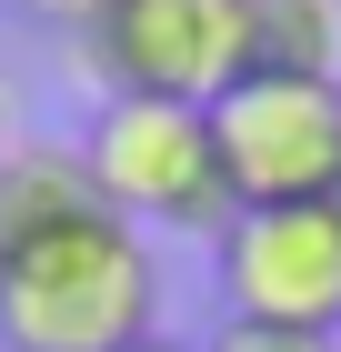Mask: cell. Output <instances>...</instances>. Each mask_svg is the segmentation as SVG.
Listing matches in <instances>:
<instances>
[{"label":"cell","instance_id":"1","mask_svg":"<svg viewBox=\"0 0 341 352\" xmlns=\"http://www.w3.org/2000/svg\"><path fill=\"white\" fill-rule=\"evenodd\" d=\"M161 332V252L121 212L0 242V352H131Z\"/></svg>","mask_w":341,"mask_h":352},{"label":"cell","instance_id":"2","mask_svg":"<svg viewBox=\"0 0 341 352\" xmlns=\"http://www.w3.org/2000/svg\"><path fill=\"white\" fill-rule=\"evenodd\" d=\"M80 162H91L101 201L131 221V232H191V242H221L231 212H241L201 101H101L91 131H80Z\"/></svg>","mask_w":341,"mask_h":352},{"label":"cell","instance_id":"3","mask_svg":"<svg viewBox=\"0 0 341 352\" xmlns=\"http://www.w3.org/2000/svg\"><path fill=\"white\" fill-rule=\"evenodd\" d=\"M251 71V0H101L80 21V81L101 101H221Z\"/></svg>","mask_w":341,"mask_h":352},{"label":"cell","instance_id":"4","mask_svg":"<svg viewBox=\"0 0 341 352\" xmlns=\"http://www.w3.org/2000/svg\"><path fill=\"white\" fill-rule=\"evenodd\" d=\"M211 141L231 171V201H341V81L311 71H241L211 101Z\"/></svg>","mask_w":341,"mask_h":352},{"label":"cell","instance_id":"5","mask_svg":"<svg viewBox=\"0 0 341 352\" xmlns=\"http://www.w3.org/2000/svg\"><path fill=\"white\" fill-rule=\"evenodd\" d=\"M211 282H221L231 322H281V332L341 342V201L231 212V232L211 242Z\"/></svg>","mask_w":341,"mask_h":352},{"label":"cell","instance_id":"6","mask_svg":"<svg viewBox=\"0 0 341 352\" xmlns=\"http://www.w3.org/2000/svg\"><path fill=\"white\" fill-rule=\"evenodd\" d=\"M71 212H110L91 162H80V141H40L21 131L10 141V162H0V242H30V232H51Z\"/></svg>","mask_w":341,"mask_h":352},{"label":"cell","instance_id":"7","mask_svg":"<svg viewBox=\"0 0 341 352\" xmlns=\"http://www.w3.org/2000/svg\"><path fill=\"white\" fill-rule=\"evenodd\" d=\"M251 71L341 81V0H251Z\"/></svg>","mask_w":341,"mask_h":352},{"label":"cell","instance_id":"8","mask_svg":"<svg viewBox=\"0 0 341 352\" xmlns=\"http://www.w3.org/2000/svg\"><path fill=\"white\" fill-rule=\"evenodd\" d=\"M201 352H341L331 332H281V322H221Z\"/></svg>","mask_w":341,"mask_h":352},{"label":"cell","instance_id":"9","mask_svg":"<svg viewBox=\"0 0 341 352\" xmlns=\"http://www.w3.org/2000/svg\"><path fill=\"white\" fill-rule=\"evenodd\" d=\"M21 10H30V21H60V30H80L91 10H101V0H21Z\"/></svg>","mask_w":341,"mask_h":352},{"label":"cell","instance_id":"10","mask_svg":"<svg viewBox=\"0 0 341 352\" xmlns=\"http://www.w3.org/2000/svg\"><path fill=\"white\" fill-rule=\"evenodd\" d=\"M10 141H21V101H10V71H0V162H10Z\"/></svg>","mask_w":341,"mask_h":352},{"label":"cell","instance_id":"11","mask_svg":"<svg viewBox=\"0 0 341 352\" xmlns=\"http://www.w3.org/2000/svg\"><path fill=\"white\" fill-rule=\"evenodd\" d=\"M131 352H201V342H171V332H151V342H131Z\"/></svg>","mask_w":341,"mask_h":352}]
</instances>
